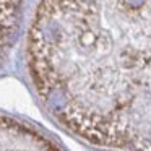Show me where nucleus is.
Here are the masks:
<instances>
[{"label":"nucleus","mask_w":151,"mask_h":151,"mask_svg":"<svg viewBox=\"0 0 151 151\" xmlns=\"http://www.w3.org/2000/svg\"><path fill=\"white\" fill-rule=\"evenodd\" d=\"M151 0H41L28 63L47 111L99 146L150 151Z\"/></svg>","instance_id":"nucleus-1"},{"label":"nucleus","mask_w":151,"mask_h":151,"mask_svg":"<svg viewBox=\"0 0 151 151\" xmlns=\"http://www.w3.org/2000/svg\"><path fill=\"white\" fill-rule=\"evenodd\" d=\"M0 151H62L52 140L23 122L0 115Z\"/></svg>","instance_id":"nucleus-2"},{"label":"nucleus","mask_w":151,"mask_h":151,"mask_svg":"<svg viewBox=\"0 0 151 151\" xmlns=\"http://www.w3.org/2000/svg\"><path fill=\"white\" fill-rule=\"evenodd\" d=\"M21 0H0V57L17 28Z\"/></svg>","instance_id":"nucleus-3"}]
</instances>
